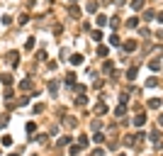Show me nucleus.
I'll return each instance as SVG.
<instances>
[{"label": "nucleus", "mask_w": 163, "mask_h": 156, "mask_svg": "<svg viewBox=\"0 0 163 156\" xmlns=\"http://www.w3.org/2000/svg\"><path fill=\"white\" fill-rule=\"evenodd\" d=\"M7 122H10V117H7V115H2V117H0V129H5Z\"/></svg>", "instance_id": "c85d7f7f"}, {"label": "nucleus", "mask_w": 163, "mask_h": 156, "mask_svg": "<svg viewBox=\"0 0 163 156\" xmlns=\"http://www.w3.org/2000/svg\"><path fill=\"white\" fill-rule=\"evenodd\" d=\"M68 61L73 63V66H80V63L85 61V56H83V54H71V59H68Z\"/></svg>", "instance_id": "7ed1b4c3"}, {"label": "nucleus", "mask_w": 163, "mask_h": 156, "mask_svg": "<svg viewBox=\"0 0 163 156\" xmlns=\"http://www.w3.org/2000/svg\"><path fill=\"white\" fill-rule=\"evenodd\" d=\"M110 46H122V39H119L117 34H112V37H110Z\"/></svg>", "instance_id": "f8f14e48"}, {"label": "nucleus", "mask_w": 163, "mask_h": 156, "mask_svg": "<svg viewBox=\"0 0 163 156\" xmlns=\"http://www.w3.org/2000/svg\"><path fill=\"white\" fill-rule=\"evenodd\" d=\"M49 90H51V93H56V90H59V83H56V81H51V83H49Z\"/></svg>", "instance_id": "f704fd0d"}, {"label": "nucleus", "mask_w": 163, "mask_h": 156, "mask_svg": "<svg viewBox=\"0 0 163 156\" xmlns=\"http://www.w3.org/2000/svg\"><path fill=\"white\" fill-rule=\"evenodd\" d=\"M68 15H71L73 20H78V17H80V7H78V5H71V7H68Z\"/></svg>", "instance_id": "20e7f679"}, {"label": "nucleus", "mask_w": 163, "mask_h": 156, "mask_svg": "<svg viewBox=\"0 0 163 156\" xmlns=\"http://www.w3.org/2000/svg\"><path fill=\"white\" fill-rule=\"evenodd\" d=\"M12 81H15V78H12L10 73H2V76H0V83H2V86H12Z\"/></svg>", "instance_id": "423d86ee"}, {"label": "nucleus", "mask_w": 163, "mask_h": 156, "mask_svg": "<svg viewBox=\"0 0 163 156\" xmlns=\"http://www.w3.org/2000/svg\"><path fill=\"white\" fill-rule=\"evenodd\" d=\"M25 129H27V134H34V129H37V125H34V122H27V125H25Z\"/></svg>", "instance_id": "cd10ccee"}, {"label": "nucleus", "mask_w": 163, "mask_h": 156, "mask_svg": "<svg viewBox=\"0 0 163 156\" xmlns=\"http://www.w3.org/2000/svg\"><path fill=\"white\" fill-rule=\"evenodd\" d=\"M0 144H2V146H10V144H12V137H10V134H5V137L0 139Z\"/></svg>", "instance_id": "393cba45"}, {"label": "nucleus", "mask_w": 163, "mask_h": 156, "mask_svg": "<svg viewBox=\"0 0 163 156\" xmlns=\"http://www.w3.org/2000/svg\"><path fill=\"white\" fill-rule=\"evenodd\" d=\"M25 49H27V51H32V49H34V37H32V39H27V44H25Z\"/></svg>", "instance_id": "7c9ffc66"}, {"label": "nucleus", "mask_w": 163, "mask_h": 156, "mask_svg": "<svg viewBox=\"0 0 163 156\" xmlns=\"http://www.w3.org/2000/svg\"><path fill=\"white\" fill-rule=\"evenodd\" d=\"M136 73H139V71H136V66H131L129 71H127V78H129V81H134V78H136Z\"/></svg>", "instance_id": "4be33fe9"}, {"label": "nucleus", "mask_w": 163, "mask_h": 156, "mask_svg": "<svg viewBox=\"0 0 163 156\" xmlns=\"http://www.w3.org/2000/svg\"><path fill=\"white\" fill-rule=\"evenodd\" d=\"M117 156H127V154H117Z\"/></svg>", "instance_id": "79ce46f5"}, {"label": "nucleus", "mask_w": 163, "mask_h": 156, "mask_svg": "<svg viewBox=\"0 0 163 156\" xmlns=\"http://www.w3.org/2000/svg\"><path fill=\"white\" fill-rule=\"evenodd\" d=\"M20 88H22V90H32V88H34V81H32V78H25V81L20 83Z\"/></svg>", "instance_id": "39448f33"}, {"label": "nucleus", "mask_w": 163, "mask_h": 156, "mask_svg": "<svg viewBox=\"0 0 163 156\" xmlns=\"http://www.w3.org/2000/svg\"><path fill=\"white\" fill-rule=\"evenodd\" d=\"M149 68H151V71H161V61H158V59H151V61H149Z\"/></svg>", "instance_id": "9b49d317"}, {"label": "nucleus", "mask_w": 163, "mask_h": 156, "mask_svg": "<svg viewBox=\"0 0 163 156\" xmlns=\"http://www.w3.org/2000/svg\"><path fill=\"white\" fill-rule=\"evenodd\" d=\"M80 154V146H78V144H73V146H71V156H78Z\"/></svg>", "instance_id": "c756f323"}, {"label": "nucleus", "mask_w": 163, "mask_h": 156, "mask_svg": "<svg viewBox=\"0 0 163 156\" xmlns=\"http://www.w3.org/2000/svg\"><path fill=\"white\" fill-rule=\"evenodd\" d=\"M112 68H114V63H112V61H105V66H102V71H105V73H112Z\"/></svg>", "instance_id": "a878e982"}, {"label": "nucleus", "mask_w": 163, "mask_h": 156, "mask_svg": "<svg viewBox=\"0 0 163 156\" xmlns=\"http://www.w3.org/2000/svg\"><path fill=\"white\" fill-rule=\"evenodd\" d=\"M127 27H131V30H136V27H139V17H136V15L127 20Z\"/></svg>", "instance_id": "9d476101"}, {"label": "nucleus", "mask_w": 163, "mask_h": 156, "mask_svg": "<svg viewBox=\"0 0 163 156\" xmlns=\"http://www.w3.org/2000/svg\"><path fill=\"white\" fill-rule=\"evenodd\" d=\"M5 61L10 63V66H17V63H20V51H7Z\"/></svg>", "instance_id": "f257e3e1"}, {"label": "nucleus", "mask_w": 163, "mask_h": 156, "mask_svg": "<svg viewBox=\"0 0 163 156\" xmlns=\"http://www.w3.org/2000/svg\"><path fill=\"white\" fill-rule=\"evenodd\" d=\"M95 112H98V115H105V112H107V105H105V102H98V105H95Z\"/></svg>", "instance_id": "dca6fc26"}, {"label": "nucleus", "mask_w": 163, "mask_h": 156, "mask_svg": "<svg viewBox=\"0 0 163 156\" xmlns=\"http://www.w3.org/2000/svg\"><path fill=\"white\" fill-rule=\"evenodd\" d=\"M122 49H124L127 54H131V51L136 49V39H127V42H122Z\"/></svg>", "instance_id": "f03ea898"}, {"label": "nucleus", "mask_w": 163, "mask_h": 156, "mask_svg": "<svg viewBox=\"0 0 163 156\" xmlns=\"http://www.w3.org/2000/svg\"><path fill=\"white\" fill-rule=\"evenodd\" d=\"M149 107H151V110H158V107H161V100H158V98H151V100H149Z\"/></svg>", "instance_id": "ddd939ff"}, {"label": "nucleus", "mask_w": 163, "mask_h": 156, "mask_svg": "<svg viewBox=\"0 0 163 156\" xmlns=\"http://www.w3.org/2000/svg\"><path fill=\"white\" fill-rule=\"evenodd\" d=\"M107 54H110V49H107V46H102V44H100V46H98V56H102V59H105V56H107Z\"/></svg>", "instance_id": "aec40b11"}, {"label": "nucleus", "mask_w": 163, "mask_h": 156, "mask_svg": "<svg viewBox=\"0 0 163 156\" xmlns=\"http://www.w3.org/2000/svg\"><path fill=\"white\" fill-rule=\"evenodd\" d=\"M124 112H127V105H122V102H119V105L114 107V115H117V117H122Z\"/></svg>", "instance_id": "4468645a"}, {"label": "nucleus", "mask_w": 163, "mask_h": 156, "mask_svg": "<svg viewBox=\"0 0 163 156\" xmlns=\"http://www.w3.org/2000/svg\"><path fill=\"white\" fill-rule=\"evenodd\" d=\"M124 2H127V0H114V5H124Z\"/></svg>", "instance_id": "58836bf2"}, {"label": "nucleus", "mask_w": 163, "mask_h": 156, "mask_svg": "<svg viewBox=\"0 0 163 156\" xmlns=\"http://www.w3.org/2000/svg\"><path fill=\"white\" fill-rule=\"evenodd\" d=\"M144 5H146V0H131V10H134V12H136V10H141Z\"/></svg>", "instance_id": "1a4fd4ad"}, {"label": "nucleus", "mask_w": 163, "mask_h": 156, "mask_svg": "<svg viewBox=\"0 0 163 156\" xmlns=\"http://www.w3.org/2000/svg\"><path fill=\"white\" fill-rule=\"evenodd\" d=\"M153 17H156L153 10H146V12H144V20H153Z\"/></svg>", "instance_id": "2f4dec72"}, {"label": "nucleus", "mask_w": 163, "mask_h": 156, "mask_svg": "<svg viewBox=\"0 0 163 156\" xmlns=\"http://www.w3.org/2000/svg\"><path fill=\"white\" fill-rule=\"evenodd\" d=\"M93 142H95V144H102V142H105V134H102V132H95V134H93Z\"/></svg>", "instance_id": "f3484780"}, {"label": "nucleus", "mask_w": 163, "mask_h": 156, "mask_svg": "<svg viewBox=\"0 0 163 156\" xmlns=\"http://www.w3.org/2000/svg\"><path fill=\"white\" fill-rule=\"evenodd\" d=\"M158 125L163 127V112H161V115H158Z\"/></svg>", "instance_id": "4c0bfd02"}, {"label": "nucleus", "mask_w": 163, "mask_h": 156, "mask_svg": "<svg viewBox=\"0 0 163 156\" xmlns=\"http://www.w3.org/2000/svg\"><path fill=\"white\" fill-rule=\"evenodd\" d=\"M146 86H149V88H153V86H158V78H149V81H146Z\"/></svg>", "instance_id": "72a5a7b5"}, {"label": "nucleus", "mask_w": 163, "mask_h": 156, "mask_svg": "<svg viewBox=\"0 0 163 156\" xmlns=\"http://www.w3.org/2000/svg\"><path fill=\"white\" fill-rule=\"evenodd\" d=\"M124 144H127V146H134V144H136V139H134V134H127V137H124Z\"/></svg>", "instance_id": "5701e85b"}, {"label": "nucleus", "mask_w": 163, "mask_h": 156, "mask_svg": "<svg viewBox=\"0 0 163 156\" xmlns=\"http://www.w3.org/2000/svg\"><path fill=\"white\" fill-rule=\"evenodd\" d=\"M37 59H39V61H44V59H46V51H44V49H39V51H37Z\"/></svg>", "instance_id": "473e14b6"}, {"label": "nucleus", "mask_w": 163, "mask_h": 156, "mask_svg": "<svg viewBox=\"0 0 163 156\" xmlns=\"http://www.w3.org/2000/svg\"><path fill=\"white\" fill-rule=\"evenodd\" d=\"M93 39H95V44H100V42H102V32L95 30V32H93Z\"/></svg>", "instance_id": "bb28decb"}, {"label": "nucleus", "mask_w": 163, "mask_h": 156, "mask_svg": "<svg viewBox=\"0 0 163 156\" xmlns=\"http://www.w3.org/2000/svg\"><path fill=\"white\" fill-rule=\"evenodd\" d=\"M158 22H161V25H163V12H161V15H158Z\"/></svg>", "instance_id": "ea45409f"}, {"label": "nucleus", "mask_w": 163, "mask_h": 156, "mask_svg": "<svg viewBox=\"0 0 163 156\" xmlns=\"http://www.w3.org/2000/svg\"><path fill=\"white\" fill-rule=\"evenodd\" d=\"M76 78H78L76 73H68V76H66V83H68V86H76Z\"/></svg>", "instance_id": "b1692460"}, {"label": "nucleus", "mask_w": 163, "mask_h": 156, "mask_svg": "<svg viewBox=\"0 0 163 156\" xmlns=\"http://www.w3.org/2000/svg\"><path fill=\"white\" fill-rule=\"evenodd\" d=\"M59 144H61V146H66V144H71V137H61V139H59Z\"/></svg>", "instance_id": "c9c22d12"}, {"label": "nucleus", "mask_w": 163, "mask_h": 156, "mask_svg": "<svg viewBox=\"0 0 163 156\" xmlns=\"http://www.w3.org/2000/svg\"><path fill=\"white\" fill-rule=\"evenodd\" d=\"M10 156H17V154H10Z\"/></svg>", "instance_id": "37998d69"}, {"label": "nucleus", "mask_w": 163, "mask_h": 156, "mask_svg": "<svg viewBox=\"0 0 163 156\" xmlns=\"http://www.w3.org/2000/svg\"><path fill=\"white\" fill-rule=\"evenodd\" d=\"M73 100H76V105H80V107L88 105V98H85V95H78V98H73Z\"/></svg>", "instance_id": "6ab92c4d"}, {"label": "nucleus", "mask_w": 163, "mask_h": 156, "mask_svg": "<svg viewBox=\"0 0 163 156\" xmlns=\"http://www.w3.org/2000/svg\"><path fill=\"white\" fill-rule=\"evenodd\" d=\"M102 154H105V151H102L100 146H98V149H95V151H93V156H102Z\"/></svg>", "instance_id": "e433bc0d"}, {"label": "nucleus", "mask_w": 163, "mask_h": 156, "mask_svg": "<svg viewBox=\"0 0 163 156\" xmlns=\"http://www.w3.org/2000/svg\"><path fill=\"white\" fill-rule=\"evenodd\" d=\"M95 25H98V27L107 25V17H105V15H98V17H95Z\"/></svg>", "instance_id": "412c9836"}, {"label": "nucleus", "mask_w": 163, "mask_h": 156, "mask_svg": "<svg viewBox=\"0 0 163 156\" xmlns=\"http://www.w3.org/2000/svg\"><path fill=\"white\" fill-rule=\"evenodd\" d=\"M98 0H88V5H85V10H88V12H98Z\"/></svg>", "instance_id": "6e6552de"}, {"label": "nucleus", "mask_w": 163, "mask_h": 156, "mask_svg": "<svg viewBox=\"0 0 163 156\" xmlns=\"http://www.w3.org/2000/svg\"><path fill=\"white\" fill-rule=\"evenodd\" d=\"M144 122H146V115H134V125L136 127H141Z\"/></svg>", "instance_id": "2eb2a0df"}, {"label": "nucleus", "mask_w": 163, "mask_h": 156, "mask_svg": "<svg viewBox=\"0 0 163 156\" xmlns=\"http://www.w3.org/2000/svg\"><path fill=\"white\" fill-rule=\"evenodd\" d=\"M107 22H110V27H112V30H117V27H119V17H107Z\"/></svg>", "instance_id": "a211bd4d"}, {"label": "nucleus", "mask_w": 163, "mask_h": 156, "mask_svg": "<svg viewBox=\"0 0 163 156\" xmlns=\"http://www.w3.org/2000/svg\"><path fill=\"white\" fill-rule=\"evenodd\" d=\"M76 2H78V0H71V5H76Z\"/></svg>", "instance_id": "a19ab883"}, {"label": "nucleus", "mask_w": 163, "mask_h": 156, "mask_svg": "<svg viewBox=\"0 0 163 156\" xmlns=\"http://www.w3.org/2000/svg\"><path fill=\"white\" fill-rule=\"evenodd\" d=\"M88 144H90V139H88V134H80V137H78V146H80V149H85Z\"/></svg>", "instance_id": "0eeeda50"}]
</instances>
